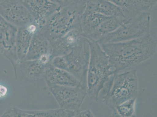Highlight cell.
<instances>
[{
  "mask_svg": "<svg viewBox=\"0 0 157 117\" xmlns=\"http://www.w3.org/2000/svg\"><path fill=\"white\" fill-rule=\"evenodd\" d=\"M100 45L115 74L150 59L157 49L156 41L150 34L130 40Z\"/></svg>",
  "mask_w": 157,
  "mask_h": 117,
  "instance_id": "cell-1",
  "label": "cell"
},
{
  "mask_svg": "<svg viewBox=\"0 0 157 117\" xmlns=\"http://www.w3.org/2000/svg\"><path fill=\"white\" fill-rule=\"evenodd\" d=\"M88 40L90 57L87 77V92L91 100L98 102L101 91L115 73L108 55L98 41Z\"/></svg>",
  "mask_w": 157,
  "mask_h": 117,
  "instance_id": "cell-2",
  "label": "cell"
},
{
  "mask_svg": "<svg viewBox=\"0 0 157 117\" xmlns=\"http://www.w3.org/2000/svg\"><path fill=\"white\" fill-rule=\"evenodd\" d=\"M86 1V0H74L69 5L61 7L42 27L52 46L57 40L69 31L80 28Z\"/></svg>",
  "mask_w": 157,
  "mask_h": 117,
  "instance_id": "cell-3",
  "label": "cell"
},
{
  "mask_svg": "<svg viewBox=\"0 0 157 117\" xmlns=\"http://www.w3.org/2000/svg\"><path fill=\"white\" fill-rule=\"evenodd\" d=\"M104 90L102 102L113 111L116 107L128 100L137 98L138 82L137 71L132 70L111 77Z\"/></svg>",
  "mask_w": 157,
  "mask_h": 117,
  "instance_id": "cell-4",
  "label": "cell"
},
{
  "mask_svg": "<svg viewBox=\"0 0 157 117\" xmlns=\"http://www.w3.org/2000/svg\"><path fill=\"white\" fill-rule=\"evenodd\" d=\"M151 12H145L126 18L115 31L98 41L100 45L130 40L150 34Z\"/></svg>",
  "mask_w": 157,
  "mask_h": 117,
  "instance_id": "cell-5",
  "label": "cell"
},
{
  "mask_svg": "<svg viewBox=\"0 0 157 117\" xmlns=\"http://www.w3.org/2000/svg\"><path fill=\"white\" fill-rule=\"evenodd\" d=\"M66 70L78 81L81 86L87 89V77L90 57L87 38L83 37L71 52L64 55Z\"/></svg>",
  "mask_w": 157,
  "mask_h": 117,
  "instance_id": "cell-6",
  "label": "cell"
},
{
  "mask_svg": "<svg viewBox=\"0 0 157 117\" xmlns=\"http://www.w3.org/2000/svg\"><path fill=\"white\" fill-rule=\"evenodd\" d=\"M48 87L60 108L67 110L79 111L87 95L86 88L81 86L51 85Z\"/></svg>",
  "mask_w": 157,
  "mask_h": 117,
  "instance_id": "cell-7",
  "label": "cell"
},
{
  "mask_svg": "<svg viewBox=\"0 0 157 117\" xmlns=\"http://www.w3.org/2000/svg\"><path fill=\"white\" fill-rule=\"evenodd\" d=\"M18 28L10 23L0 15V55L9 60L13 67L15 78L17 76L18 59L16 48Z\"/></svg>",
  "mask_w": 157,
  "mask_h": 117,
  "instance_id": "cell-8",
  "label": "cell"
},
{
  "mask_svg": "<svg viewBox=\"0 0 157 117\" xmlns=\"http://www.w3.org/2000/svg\"><path fill=\"white\" fill-rule=\"evenodd\" d=\"M0 15L18 28L34 22L32 15L19 0H4L0 3Z\"/></svg>",
  "mask_w": 157,
  "mask_h": 117,
  "instance_id": "cell-9",
  "label": "cell"
},
{
  "mask_svg": "<svg viewBox=\"0 0 157 117\" xmlns=\"http://www.w3.org/2000/svg\"><path fill=\"white\" fill-rule=\"evenodd\" d=\"M32 15L34 22L41 28L61 6L49 0H19Z\"/></svg>",
  "mask_w": 157,
  "mask_h": 117,
  "instance_id": "cell-10",
  "label": "cell"
},
{
  "mask_svg": "<svg viewBox=\"0 0 157 117\" xmlns=\"http://www.w3.org/2000/svg\"><path fill=\"white\" fill-rule=\"evenodd\" d=\"M52 47L43 28L42 27L39 28L33 37L28 52L24 60L45 58L52 59Z\"/></svg>",
  "mask_w": 157,
  "mask_h": 117,
  "instance_id": "cell-11",
  "label": "cell"
},
{
  "mask_svg": "<svg viewBox=\"0 0 157 117\" xmlns=\"http://www.w3.org/2000/svg\"><path fill=\"white\" fill-rule=\"evenodd\" d=\"M78 111H68L61 108L48 110H26L16 107H10L7 108L2 117H75Z\"/></svg>",
  "mask_w": 157,
  "mask_h": 117,
  "instance_id": "cell-12",
  "label": "cell"
},
{
  "mask_svg": "<svg viewBox=\"0 0 157 117\" xmlns=\"http://www.w3.org/2000/svg\"><path fill=\"white\" fill-rule=\"evenodd\" d=\"M44 78L48 86H81L80 81L72 74L65 70L56 67L51 63L47 68Z\"/></svg>",
  "mask_w": 157,
  "mask_h": 117,
  "instance_id": "cell-13",
  "label": "cell"
},
{
  "mask_svg": "<svg viewBox=\"0 0 157 117\" xmlns=\"http://www.w3.org/2000/svg\"><path fill=\"white\" fill-rule=\"evenodd\" d=\"M83 37L80 28H74L67 33L53 45L52 59L69 53Z\"/></svg>",
  "mask_w": 157,
  "mask_h": 117,
  "instance_id": "cell-14",
  "label": "cell"
},
{
  "mask_svg": "<svg viewBox=\"0 0 157 117\" xmlns=\"http://www.w3.org/2000/svg\"><path fill=\"white\" fill-rule=\"evenodd\" d=\"M39 28L34 22L26 26L18 28L16 48L17 55L20 61L23 60L26 56L33 37Z\"/></svg>",
  "mask_w": 157,
  "mask_h": 117,
  "instance_id": "cell-15",
  "label": "cell"
},
{
  "mask_svg": "<svg viewBox=\"0 0 157 117\" xmlns=\"http://www.w3.org/2000/svg\"><path fill=\"white\" fill-rule=\"evenodd\" d=\"M51 60L48 58L24 60L20 61L19 66L21 72L31 79L44 77L45 73Z\"/></svg>",
  "mask_w": 157,
  "mask_h": 117,
  "instance_id": "cell-16",
  "label": "cell"
},
{
  "mask_svg": "<svg viewBox=\"0 0 157 117\" xmlns=\"http://www.w3.org/2000/svg\"><path fill=\"white\" fill-rule=\"evenodd\" d=\"M85 9L106 17L126 18L121 8L108 0H86Z\"/></svg>",
  "mask_w": 157,
  "mask_h": 117,
  "instance_id": "cell-17",
  "label": "cell"
},
{
  "mask_svg": "<svg viewBox=\"0 0 157 117\" xmlns=\"http://www.w3.org/2000/svg\"><path fill=\"white\" fill-rule=\"evenodd\" d=\"M109 17L85 9L81 18L80 28L82 35L88 38L98 29L102 23Z\"/></svg>",
  "mask_w": 157,
  "mask_h": 117,
  "instance_id": "cell-18",
  "label": "cell"
},
{
  "mask_svg": "<svg viewBox=\"0 0 157 117\" xmlns=\"http://www.w3.org/2000/svg\"><path fill=\"white\" fill-rule=\"evenodd\" d=\"M122 10L126 18L143 12H151L152 10L140 0H108Z\"/></svg>",
  "mask_w": 157,
  "mask_h": 117,
  "instance_id": "cell-19",
  "label": "cell"
},
{
  "mask_svg": "<svg viewBox=\"0 0 157 117\" xmlns=\"http://www.w3.org/2000/svg\"><path fill=\"white\" fill-rule=\"evenodd\" d=\"M126 19V18L117 17H108L102 23L98 29L87 39L98 41L104 36L116 30Z\"/></svg>",
  "mask_w": 157,
  "mask_h": 117,
  "instance_id": "cell-20",
  "label": "cell"
},
{
  "mask_svg": "<svg viewBox=\"0 0 157 117\" xmlns=\"http://www.w3.org/2000/svg\"><path fill=\"white\" fill-rule=\"evenodd\" d=\"M136 98L128 100L116 107L112 111V116L132 117L136 116L135 105Z\"/></svg>",
  "mask_w": 157,
  "mask_h": 117,
  "instance_id": "cell-21",
  "label": "cell"
},
{
  "mask_svg": "<svg viewBox=\"0 0 157 117\" xmlns=\"http://www.w3.org/2000/svg\"><path fill=\"white\" fill-rule=\"evenodd\" d=\"M93 113L90 109L85 110V111H78L77 112L75 117H94Z\"/></svg>",
  "mask_w": 157,
  "mask_h": 117,
  "instance_id": "cell-22",
  "label": "cell"
},
{
  "mask_svg": "<svg viewBox=\"0 0 157 117\" xmlns=\"http://www.w3.org/2000/svg\"><path fill=\"white\" fill-rule=\"evenodd\" d=\"M49 1L55 3L60 6L63 7L69 5L74 0H49Z\"/></svg>",
  "mask_w": 157,
  "mask_h": 117,
  "instance_id": "cell-23",
  "label": "cell"
},
{
  "mask_svg": "<svg viewBox=\"0 0 157 117\" xmlns=\"http://www.w3.org/2000/svg\"><path fill=\"white\" fill-rule=\"evenodd\" d=\"M140 1L152 10L153 7L156 5L157 0H140Z\"/></svg>",
  "mask_w": 157,
  "mask_h": 117,
  "instance_id": "cell-24",
  "label": "cell"
},
{
  "mask_svg": "<svg viewBox=\"0 0 157 117\" xmlns=\"http://www.w3.org/2000/svg\"><path fill=\"white\" fill-rule=\"evenodd\" d=\"M7 93V89L6 87L0 85V97L4 96Z\"/></svg>",
  "mask_w": 157,
  "mask_h": 117,
  "instance_id": "cell-25",
  "label": "cell"
}]
</instances>
